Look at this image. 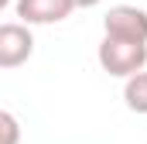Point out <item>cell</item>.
<instances>
[{
  "label": "cell",
  "mask_w": 147,
  "mask_h": 144,
  "mask_svg": "<svg viewBox=\"0 0 147 144\" xmlns=\"http://www.w3.org/2000/svg\"><path fill=\"white\" fill-rule=\"evenodd\" d=\"M96 58H99L103 72H110L116 79H127V75H134V72H140L147 65V41H130V38L103 35Z\"/></svg>",
  "instance_id": "6da1fadb"
},
{
  "label": "cell",
  "mask_w": 147,
  "mask_h": 144,
  "mask_svg": "<svg viewBox=\"0 0 147 144\" xmlns=\"http://www.w3.org/2000/svg\"><path fill=\"white\" fill-rule=\"evenodd\" d=\"M34 55V35L24 21L0 24V69H17Z\"/></svg>",
  "instance_id": "7a4b0ae2"
},
{
  "label": "cell",
  "mask_w": 147,
  "mask_h": 144,
  "mask_svg": "<svg viewBox=\"0 0 147 144\" xmlns=\"http://www.w3.org/2000/svg\"><path fill=\"white\" fill-rule=\"evenodd\" d=\"M103 31L113 38H130V41H147V10L134 3H116L103 17Z\"/></svg>",
  "instance_id": "3957f363"
},
{
  "label": "cell",
  "mask_w": 147,
  "mask_h": 144,
  "mask_svg": "<svg viewBox=\"0 0 147 144\" xmlns=\"http://www.w3.org/2000/svg\"><path fill=\"white\" fill-rule=\"evenodd\" d=\"M72 0H17V17L31 24H58L72 14Z\"/></svg>",
  "instance_id": "277c9868"
},
{
  "label": "cell",
  "mask_w": 147,
  "mask_h": 144,
  "mask_svg": "<svg viewBox=\"0 0 147 144\" xmlns=\"http://www.w3.org/2000/svg\"><path fill=\"white\" fill-rule=\"evenodd\" d=\"M123 103L134 113H147V72L144 69L127 75V82H123Z\"/></svg>",
  "instance_id": "5b68a950"
},
{
  "label": "cell",
  "mask_w": 147,
  "mask_h": 144,
  "mask_svg": "<svg viewBox=\"0 0 147 144\" xmlns=\"http://www.w3.org/2000/svg\"><path fill=\"white\" fill-rule=\"evenodd\" d=\"M0 144H21V124L7 110H0Z\"/></svg>",
  "instance_id": "8992f818"
},
{
  "label": "cell",
  "mask_w": 147,
  "mask_h": 144,
  "mask_svg": "<svg viewBox=\"0 0 147 144\" xmlns=\"http://www.w3.org/2000/svg\"><path fill=\"white\" fill-rule=\"evenodd\" d=\"M96 3H99V0H72V7H82V10H86V7H96Z\"/></svg>",
  "instance_id": "52a82bcc"
},
{
  "label": "cell",
  "mask_w": 147,
  "mask_h": 144,
  "mask_svg": "<svg viewBox=\"0 0 147 144\" xmlns=\"http://www.w3.org/2000/svg\"><path fill=\"white\" fill-rule=\"evenodd\" d=\"M7 3H10V0H0V10H3V7H7Z\"/></svg>",
  "instance_id": "ba28073f"
}]
</instances>
